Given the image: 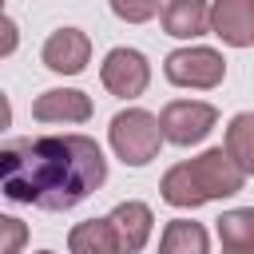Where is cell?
<instances>
[{"label": "cell", "instance_id": "1", "mask_svg": "<svg viewBox=\"0 0 254 254\" xmlns=\"http://www.w3.org/2000/svg\"><path fill=\"white\" fill-rule=\"evenodd\" d=\"M107 183V159L87 135H36L0 147V187L12 202L71 210Z\"/></svg>", "mask_w": 254, "mask_h": 254}, {"label": "cell", "instance_id": "2", "mask_svg": "<svg viewBox=\"0 0 254 254\" xmlns=\"http://www.w3.org/2000/svg\"><path fill=\"white\" fill-rule=\"evenodd\" d=\"M246 183V171L234 163V155L226 147H210L202 151L198 159H187V163H175L163 183H159V194L163 202L179 206V210H194L202 202H214V198H230L238 194Z\"/></svg>", "mask_w": 254, "mask_h": 254}, {"label": "cell", "instance_id": "3", "mask_svg": "<svg viewBox=\"0 0 254 254\" xmlns=\"http://www.w3.org/2000/svg\"><path fill=\"white\" fill-rule=\"evenodd\" d=\"M107 139H111L115 159H123L127 167H147L163 147V127H159V115L143 107H127L111 119Z\"/></svg>", "mask_w": 254, "mask_h": 254}, {"label": "cell", "instance_id": "4", "mask_svg": "<svg viewBox=\"0 0 254 254\" xmlns=\"http://www.w3.org/2000/svg\"><path fill=\"white\" fill-rule=\"evenodd\" d=\"M163 75L175 83V87H190V91H210L226 79V60L222 52L214 48H202V44H190V48H175L167 60H163Z\"/></svg>", "mask_w": 254, "mask_h": 254}, {"label": "cell", "instance_id": "5", "mask_svg": "<svg viewBox=\"0 0 254 254\" xmlns=\"http://www.w3.org/2000/svg\"><path fill=\"white\" fill-rule=\"evenodd\" d=\"M218 123V111L202 99H171L163 111H159V127H163V139L175 143V147H194L202 143Z\"/></svg>", "mask_w": 254, "mask_h": 254}, {"label": "cell", "instance_id": "6", "mask_svg": "<svg viewBox=\"0 0 254 254\" xmlns=\"http://www.w3.org/2000/svg\"><path fill=\"white\" fill-rule=\"evenodd\" d=\"M99 79L111 95L119 99H139L151 83V64L139 48H111L103 56V67H99Z\"/></svg>", "mask_w": 254, "mask_h": 254}, {"label": "cell", "instance_id": "7", "mask_svg": "<svg viewBox=\"0 0 254 254\" xmlns=\"http://www.w3.org/2000/svg\"><path fill=\"white\" fill-rule=\"evenodd\" d=\"M40 60H44V67L56 71V75H79V71L87 67V60H91V40H87V32H79V28H56V32L44 40Z\"/></svg>", "mask_w": 254, "mask_h": 254}, {"label": "cell", "instance_id": "8", "mask_svg": "<svg viewBox=\"0 0 254 254\" xmlns=\"http://www.w3.org/2000/svg\"><path fill=\"white\" fill-rule=\"evenodd\" d=\"M210 32L230 48H250L254 44V0H214Z\"/></svg>", "mask_w": 254, "mask_h": 254}, {"label": "cell", "instance_id": "9", "mask_svg": "<svg viewBox=\"0 0 254 254\" xmlns=\"http://www.w3.org/2000/svg\"><path fill=\"white\" fill-rule=\"evenodd\" d=\"M91 111H95L91 99L83 91H75V87H48L32 103V119L36 123H87Z\"/></svg>", "mask_w": 254, "mask_h": 254}, {"label": "cell", "instance_id": "10", "mask_svg": "<svg viewBox=\"0 0 254 254\" xmlns=\"http://www.w3.org/2000/svg\"><path fill=\"white\" fill-rule=\"evenodd\" d=\"M107 218H111V222H115V230H119L123 254H139V250L147 246L151 230H155V214H151V206H147V202H139V198L119 202Z\"/></svg>", "mask_w": 254, "mask_h": 254}, {"label": "cell", "instance_id": "11", "mask_svg": "<svg viewBox=\"0 0 254 254\" xmlns=\"http://www.w3.org/2000/svg\"><path fill=\"white\" fill-rule=\"evenodd\" d=\"M163 32L175 40H198L210 32V4L206 0H167L163 4Z\"/></svg>", "mask_w": 254, "mask_h": 254}, {"label": "cell", "instance_id": "12", "mask_svg": "<svg viewBox=\"0 0 254 254\" xmlns=\"http://www.w3.org/2000/svg\"><path fill=\"white\" fill-rule=\"evenodd\" d=\"M67 250L71 254H123V242H119V230L111 218H87V222L71 226Z\"/></svg>", "mask_w": 254, "mask_h": 254}, {"label": "cell", "instance_id": "13", "mask_svg": "<svg viewBox=\"0 0 254 254\" xmlns=\"http://www.w3.org/2000/svg\"><path fill=\"white\" fill-rule=\"evenodd\" d=\"M159 254H210V234L202 222L171 218L159 238Z\"/></svg>", "mask_w": 254, "mask_h": 254}, {"label": "cell", "instance_id": "14", "mask_svg": "<svg viewBox=\"0 0 254 254\" xmlns=\"http://www.w3.org/2000/svg\"><path fill=\"white\" fill-rule=\"evenodd\" d=\"M218 242L226 250H254V206H234L214 218Z\"/></svg>", "mask_w": 254, "mask_h": 254}, {"label": "cell", "instance_id": "15", "mask_svg": "<svg viewBox=\"0 0 254 254\" xmlns=\"http://www.w3.org/2000/svg\"><path fill=\"white\" fill-rule=\"evenodd\" d=\"M222 147L234 155V163L246 175H254V111H238L226 123V143Z\"/></svg>", "mask_w": 254, "mask_h": 254}, {"label": "cell", "instance_id": "16", "mask_svg": "<svg viewBox=\"0 0 254 254\" xmlns=\"http://www.w3.org/2000/svg\"><path fill=\"white\" fill-rule=\"evenodd\" d=\"M163 4L167 0H111V12L123 24H147V20L163 16Z\"/></svg>", "mask_w": 254, "mask_h": 254}, {"label": "cell", "instance_id": "17", "mask_svg": "<svg viewBox=\"0 0 254 254\" xmlns=\"http://www.w3.org/2000/svg\"><path fill=\"white\" fill-rule=\"evenodd\" d=\"M0 230H4V246H0V254H20L24 250V238H28V226L20 222V218H0Z\"/></svg>", "mask_w": 254, "mask_h": 254}, {"label": "cell", "instance_id": "18", "mask_svg": "<svg viewBox=\"0 0 254 254\" xmlns=\"http://www.w3.org/2000/svg\"><path fill=\"white\" fill-rule=\"evenodd\" d=\"M12 48H16V20L4 16V56H12Z\"/></svg>", "mask_w": 254, "mask_h": 254}, {"label": "cell", "instance_id": "19", "mask_svg": "<svg viewBox=\"0 0 254 254\" xmlns=\"http://www.w3.org/2000/svg\"><path fill=\"white\" fill-rule=\"evenodd\" d=\"M226 254H254V250H226Z\"/></svg>", "mask_w": 254, "mask_h": 254}, {"label": "cell", "instance_id": "20", "mask_svg": "<svg viewBox=\"0 0 254 254\" xmlns=\"http://www.w3.org/2000/svg\"><path fill=\"white\" fill-rule=\"evenodd\" d=\"M36 254H56V250H36Z\"/></svg>", "mask_w": 254, "mask_h": 254}]
</instances>
